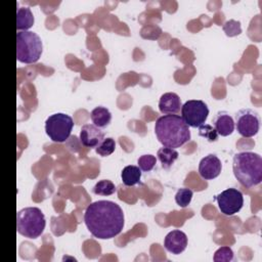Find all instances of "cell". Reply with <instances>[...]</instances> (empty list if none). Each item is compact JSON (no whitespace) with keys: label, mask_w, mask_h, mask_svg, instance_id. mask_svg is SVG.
Wrapping results in <instances>:
<instances>
[{"label":"cell","mask_w":262,"mask_h":262,"mask_svg":"<svg viewBox=\"0 0 262 262\" xmlns=\"http://www.w3.org/2000/svg\"><path fill=\"white\" fill-rule=\"evenodd\" d=\"M84 222L89 232L96 238L110 239L124 228L125 218L122 208L112 201H96L85 210Z\"/></svg>","instance_id":"obj_1"},{"label":"cell","mask_w":262,"mask_h":262,"mask_svg":"<svg viewBox=\"0 0 262 262\" xmlns=\"http://www.w3.org/2000/svg\"><path fill=\"white\" fill-rule=\"evenodd\" d=\"M155 133L166 147L177 148L190 139L189 126L178 115H164L156 121Z\"/></svg>","instance_id":"obj_2"},{"label":"cell","mask_w":262,"mask_h":262,"mask_svg":"<svg viewBox=\"0 0 262 262\" xmlns=\"http://www.w3.org/2000/svg\"><path fill=\"white\" fill-rule=\"evenodd\" d=\"M232 170L242 185L256 186L262 181V158L253 151L237 152L232 159Z\"/></svg>","instance_id":"obj_3"},{"label":"cell","mask_w":262,"mask_h":262,"mask_svg":"<svg viewBox=\"0 0 262 262\" xmlns=\"http://www.w3.org/2000/svg\"><path fill=\"white\" fill-rule=\"evenodd\" d=\"M45 225V216L37 207L24 208L16 214V230L25 237H39L43 233Z\"/></svg>","instance_id":"obj_4"},{"label":"cell","mask_w":262,"mask_h":262,"mask_svg":"<svg viewBox=\"0 0 262 262\" xmlns=\"http://www.w3.org/2000/svg\"><path fill=\"white\" fill-rule=\"evenodd\" d=\"M42 51V40L36 33L31 31H18L16 33V58L19 62H36Z\"/></svg>","instance_id":"obj_5"},{"label":"cell","mask_w":262,"mask_h":262,"mask_svg":"<svg viewBox=\"0 0 262 262\" xmlns=\"http://www.w3.org/2000/svg\"><path fill=\"white\" fill-rule=\"evenodd\" d=\"M73 127L72 117L63 113L53 114L45 121V132L53 142H64L70 137Z\"/></svg>","instance_id":"obj_6"},{"label":"cell","mask_w":262,"mask_h":262,"mask_svg":"<svg viewBox=\"0 0 262 262\" xmlns=\"http://www.w3.org/2000/svg\"><path fill=\"white\" fill-rule=\"evenodd\" d=\"M208 115L209 108L203 100L191 99L181 105V117L189 127L199 128L205 124Z\"/></svg>","instance_id":"obj_7"},{"label":"cell","mask_w":262,"mask_h":262,"mask_svg":"<svg viewBox=\"0 0 262 262\" xmlns=\"http://www.w3.org/2000/svg\"><path fill=\"white\" fill-rule=\"evenodd\" d=\"M234 127L244 137H253L260 128V118L257 112L252 108L239 110L234 116Z\"/></svg>","instance_id":"obj_8"},{"label":"cell","mask_w":262,"mask_h":262,"mask_svg":"<svg viewBox=\"0 0 262 262\" xmlns=\"http://www.w3.org/2000/svg\"><path fill=\"white\" fill-rule=\"evenodd\" d=\"M220 212L226 216H232L237 213L244 205V195L237 188H227L216 195Z\"/></svg>","instance_id":"obj_9"},{"label":"cell","mask_w":262,"mask_h":262,"mask_svg":"<svg viewBox=\"0 0 262 262\" xmlns=\"http://www.w3.org/2000/svg\"><path fill=\"white\" fill-rule=\"evenodd\" d=\"M222 170V164L216 155L210 154L203 158L199 164V174L205 180L218 177Z\"/></svg>","instance_id":"obj_10"},{"label":"cell","mask_w":262,"mask_h":262,"mask_svg":"<svg viewBox=\"0 0 262 262\" xmlns=\"http://www.w3.org/2000/svg\"><path fill=\"white\" fill-rule=\"evenodd\" d=\"M104 138L103 131L94 124L82 126L80 131V141L86 147H96Z\"/></svg>","instance_id":"obj_11"},{"label":"cell","mask_w":262,"mask_h":262,"mask_svg":"<svg viewBox=\"0 0 262 262\" xmlns=\"http://www.w3.org/2000/svg\"><path fill=\"white\" fill-rule=\"evenodd\" d=\"M186 246L187 236L183 231L178 229L170 231L164 239L165 249L174 255L182 253L186 249Z\"/></svg>","instance_id":"obj_12"},{"label":"cell","mask_w":262,"mask_h":262,"mask_svg":"<svg viewBox=\"0 0 262 262\" xmlns=\"http://www.w3.org/2000/svg\"><path fill=\"white\" fill-rule=\"evenodd\" d=\"M213 125L218 135L221 136H228L234 131V121L225 111H220L214 116Z\"/></svg>","instance_id":"obj_13"},{"label":"cell","mask_w":262,"mask_h":262,"mask_svg":"<svg viewBox=\"0 0 262 262\" xmlns=\"http://www.w3.org/2000/svg\"><path fill=\"white\" fill-rule=\"evenodd\" d=\"M181 108V99L174 92L164 93L159 100V110L164 115H175Z\"/></svg>","instance_id":"obj_14"},{"label":"cell","mask_w":262,"mask_h":262,"mask_svg":"<svg viewBox=\"0 0 262 262\" xmlns=\"http://www.w3.org/2000/svg\"><path fill=\"white\" fill-rule=\"evenodd\" d=\"M34 15L29 7H19L16 11V29L18 31H27L34 25Z\"/></svg>","instance_id":"obj_15"},{"label":"cell","mask_w":262,"mask_h":262,"mask_svg":"<svg viewBox=\"0 0 262 262\" xmlns=\"http://www.w3.org/2000/svg\"><path fill=\"white\" fill-rule=\"evenodd\" d=\"M90 118L93 124L101 129L108 126L112 121V114L104 106H96L91 111Z\"/></svg>","instance_id":"obj_16"},{"label":"cell","mask_w":262,"mask_h":262,"mask_svg":"<svg viewBox=\"0 0 262 262\" xmlns=\"http://www.w3.org/2000/svg\"><path fill=\"white\" fill-rule=\"evenodd\" d=\"M121 178L126 186H133L139 183L141 178V170L138 166H126L121 172Z\"/></svg>","instance_id":"obj_17"},{"label":"cell","mask_w":262,"mask_h":262,"mask_svg":"<svg viewBox=\"0 0 262 262\" xmlns=\"http://www.w3.org/2000/svg\"><path fill=\"white\" fill-rule=\"evenodd\" d=\"M157 156H158V159L160 160V162L162 164V167L164 169H168L178 159V151L175 150L174 148L164 146V147H161L158 150Z\"/></svg>","instance_id":"obj_18"},{"label":"cell","mask_w":262,"mask_h":262,"mask_svg":"<svg viewBox=\"0 0 262 262\" xmlns=\"http://www.w3.org/2000/svg\"><path fill=\"white\" fill-rule=\"evenodd\" d=\"M92 191L97 195H112L116 192V186L111 180L102 179L95 183Z\"/></svg>","instance_id":"obj_19"},{"label":"cell","mask_w":262,"mask_h":262,"mask_svg":"<svg viewBox=\"0 0 262 262\" xmlns=\"http://www.w3.org/2000/svg\"><path fill=\"white\" fill-rule=\"evenodd\" d=\"M116 149V141L112 137H106L101 140V142L95 147L97 155L101 157H107L112 155Z\"/></svg>","instance_id":"obj_20"},{"label":"cell","mask_w":262,"mask_h":262,"mask_svg":"<svg viewBox=\"0 0 262 262\" xmlns=\"http://www.w3.org/2000/svg\"><path fill=\"white\" fill-rule=\"evenodd\" d=\"M192 190L186 187L180 188L177 190L176 194H175V202L176 204L181 207V208H185L187 207L192 199Z\"/></svg>","instance_id":"obj_21"},{"label":"cell","mask_w":262,"mask_h":262,"mask_svg":"<svg viewBox=\"0 0 262 262\" xmlns=\"http://www.w3.org/2000/svg\"><path fill=\"white\" fill-rule=\"evenodd\" d=\"M199 135L207 139L209 142H213L218 139V133L216 129L210 124L201 125L199 127Z\"/></svg>","instance_id":"obj_22"},{"label":"cell","mask_w":262,"mask_h":262,"mask_svg":"<svg viewBox=\"0 0 262 262\" xmlns=\"http://www.w3.org/2000/svg\"><path fill=\"white\" fill-rule=\"evenodd\" d=\"M156 163H157V159L152 155H143V156L139 157L137 160L139 169L144 172L151 171L154 169V167L156 166Z\"/></svg>","instance_id":"obj_23"},{"label":"cell","mask_w":262,"mask_h":262,"mask_svg":"<svg viewBox=\"0 0 262 262\" xmlns=\"http://www.w3.org/2000/svg\"><path fill=\"white\" fill-rule=\"evenodd\" d=\"M222 29L227 37H234L242 33L241 23L238 20H234V19H229V20L225 21Z\"/></svg>","instance_id":"obj_24"},{"label":"cell","mask_w":262,"mask_h":262,"mask_svg":"<svg viewBox=\"0 0 262 262\" xmlns=\"http://www.w3.org/2000/svg\"><path fill=\"white\" fill-rule=\"evenodd\" d=\"M233 259V251L229 247H221L219 248L213 256V260L215 262H223V261H231Z\"/></svg>","instance_id":"obj_25"}]
</instances>
